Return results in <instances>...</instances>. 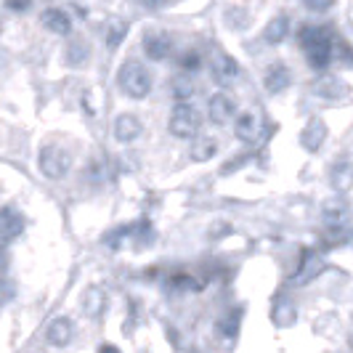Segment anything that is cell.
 <instances>
[{
	"label": "cell",
	"instance_id": "obj_28",
	"mask_svg": "<svg viewBox=\"0 0 353 353\" xmlns=\"http://www.w3.org/2000/svg\"><path fill=\"white\" fill-rule=\"evenodd\" d=\"M14 282L11 279H6V276H0V303H6V301H11L14 298Z\"/></svg>",
	"mask_w": 353,
	"mask_h": 353
},
{
	"label": "cell",
	"instance_id": "obj_29",
	"mask_svg": "<svg viewBox=\"0 0 353 353\" xmlns=\"http://www.w3.org/2000/svg\"><path fill=\"white\" fill-rule=\"evenodd\" d=\"M6 8L8 11H17V14H24L32 8V0H6Z\"/></svg>",
	"mask_w": 353,
	"mask_h": 353
},
{
	"label": "cell",
	"instance_id": "obj_6",
	"mask_svg": "<svg viewBox=\"0 0 353 353\" xmlns=\"http://www.w3.org/2000/svg\"><path fill=\"white\" fill-rule=\"evenodd\" d=\"M210 72H212V80H215L218 85H231V83L239 77V64L231 59L229 53L215 51L210 59Z\"/></svg>",
	"mask_w": 353,
	"mask_h": 353
},
{
	"label": "cell",
	"instance_id": "obj_16",
	"mask_svg": "<svg viewBox=\"0 0 353 353\" xmlns=\"http://www.w3.org/2000/svg\"><path fill=\"white\" fill-rule=\"evenodd\" d=\"M83 311H85L90 319L104 316V311H106V292L101 290V287H88V290L83 292Z\"/></svg>",
	"mask_w": 353,
	"mask_h": 353
},
{
	"label": "cell",
	"instance_id": "obj_18",
	"mask_svg": "<svg viewBox=\"0 0 353 353\" xmlns=\"http://www.w3.org/2000/svg\"><path fill=\"white\" fill-rule=\"evenodd\" d=\"M330 181H332V186H335L340 194L351 192V186H353V165L351 162H345V159L335 162V165H332V173H330Z\"/></svg>",
	"mask_w": 353,
	"mask_h": 353
},
{
	"label": "cell",
	"instance_id": "obj_11",
	"mask_svg": "<svg viewBox=\"0 0 353 353\" xmlns=\"http://www.w3.org/2000/svg\"><path fill=\"white\" fill-rule=\"evenodd\" d=\"M141 46L152 61H162L168 53L173 51V40L165 35V32H146Z\"/></svg>",
	"mask_w": 353,
	"mask_h": 353
},
{
	"label": "cell",
	"instance_id": "obj_2",
	"mask_svg": "<svg viewBox=\"0 0 353 353\" xmlns=\"http://www.w3.org/2000/svg\"><path fill=\"white\" fill-rule=\"evenodd\" d=\"M117 85L128 99H146L152 90V72L141 61L130 59L117 70Z\"/></svg>",
	"mask_w": 353,
	"mask_h": 353
},
{
	"label": "cell",
	"instance_id": "obj_9",
	"mask_svg": "<svg viewBox=\"0 0 353 353\" xmlns=\"http://www.w3.org/2000/svg\"><path fill=\"white\" fill-rule=\"evenodd\" d=\"M72 335H74V324H72V319H67V316H56L51 324L46 327V340L51 343L53 348L70 345Z\"/></svg>",
	"mask_w": 353,
	"mask_h": 353
},
{
	"label": "cell",
	"instance_id": "obj_22",
	"mask_svg": "<svg viewBox=\"0 0 353 353\" xmlns=\"http://www.w3.org/2000/svg\"><path fill=\"white\" fill-rule=\"evenodd\" d=\"M215 152H218V146H215V139H210V136L194 139V141H192V149H189V154H192L194 162H208Z\"/></svg>",
	"mask_w": 353,
	"mask_h": 353
},
{
	"label": "cell",
	"instance_id": "obj_32",
	"mask_svg": "<svg viewBox=\"0 0 353 353\" xmlns=\"http://www.w3.org/2000/svg\"><path fill=\"white\" fill-rule=\"evenodd\" d=\"M308 3H311V8H327L332 0H308Z\"/></svg>",
	"mask_w": 353,
	"mask_h": 353
},
{
	"label": "cell",
	"instance_id": "obj_31",
	"mask_svg": "<svg viewBox=\"0 0 353 353\" xmlns=\"http://www.w3.org/2000/svg\"><path fill=\"white\" fill-rule=\"evenodd\" d=\"M99 353H120V348L112 343H104V345H99Z\"/></svg>",
	"mask_w": 353,
	"mask_h": 353
},
{
	"label": "cell",
	"instance_id": "obj_12",
	"mask_svg": "<svg viewBox=\"0 0 353 353\" xmlns=\"http://www.w3.org/2000/svg\"><path fill=\"white\" fill-rule=\"evenodd\" d=\"M141 130H143V125L141 120L136 117V114H120L117 120H114V139L120 143H130V141H136L139 136H141Z\"/></svg>",
	"mask_w": 353,
	"mask_h": 353
},
{
	"label": "cell",
	"instance_id": "obj_24",
	"mask_svg": "<svg viewBox=\"0 0 353 353\" xmlns=\"http://www.w3.org/2000/svg\"><path fill=\"white\" fill-rule=\"evenodd\" d=\"M125 32H128V24L120 21V19H112V21H109V27H106V46L114 51V48L123 43Z\"/></svg>",
	"mask_w": 353,
	"mask_h": 353
},
{
	"label": "cell",
	"instance_id": "obj_26",
	"mask_svg": "<svg viewBox=\"0 0 353 353\" xmlns=\"http://www.w3.org/2000/svg\"><path fill=\"white\" fill-rule=\"evenodd\" d=\"M88 59V46L85 43H72L70 51H67V64H72V67H77V64H83Z\"/></svg>",
	"mask_w": 353,
	"mask_h": 353
},
{
	"label": "cell",
	"instance_id": "obj_19",
	"mask_svg": "<svg viewBox=\"0 0 353 353\" xmlns=\"http://www.w3.org/2000/svg\"><path fill=\"white\" fill-rule=\"evenodd\" d=\"M287 35H290V19L284 17V14H279V17L271 19V21L265 24V30H263L265 43H271V46L282 43V40H284Z\"/></svg>",
	"mask_w": 353,
	"mask_h": 353
},
{
	"label": "cell",
	"instance_id": "obj_15",
	"mask_svg": "<svg viewBox=\"0 0 353 353\" xmlns=\"http://www.w3.org/2000/svg\"><path fill=\"white\" fill-rule=\"evenodd\" d=\"M290 83H292V74L284 64H274V67L265 70L263 85L268 93H282V90L290 88Z\"/></svg>",
	"mask_w": 353,
	"mask_h": 353
},
{
	"label": "cell",
	"instance_id": "obj_17",
	"mask_svg": "<svg viewBox=\"0 0 353 353\" xmlns=\"http://www.w3.org/2000/svg\"><path fill=\"white\" fill-rule=\"evenodd\" d=\"M170 93H173V99H176L178 104H189V99H194L196 83L189 77V72L176 74V77L170 80Z\"/></svg>",
	"mask_w": 353,
	"mask_h": 353
},
{
	"label": "cell",
	"instance_id": "obj_8",
	"mask_svg": "<svg viewBox=\"0 0 353 353\" xmlns=\"http://www.w3.org/2000/svg\"><path fill=\"white\" fill-rule=\"evenodd\" d=\"M321 221L327 223V229H343L345 221H348V205H345V199H340V196L324 199V205H321Z\"/></svg>",
	"mask_w": 353,
	"mask_h": 353
},
{
	"label": "cell",
	"instance_id": "obj_4",
	"mask_svg": "<svg viewBox=\"0 0 353 353\" xmlns=\"http://www.w3.org/2000/svg\"><path fill=\"white\" fill-rule=\"evenodd\" d=\"M168 128L176 139H194L202 128V114L194 104H176L170 112Z\"/></svg>",
	"mask_w": 353,
	"mask_h": 353
},
{
	"label": "cell",
	"instance_id": "obj_27",
	"mask_svg": "<svg viewBox=\"0 0 353 353\" xmlns=\"http://www.w3.org/2000/svg\"><path fill=\"white\" fill-rule=\"evenodd\" d=\"M332 56H337L340 64L345 67H353V48L345 43V40H335V48H332Z\"/></svg>",
	"mask_w": 353,
	"mask_h": 353
},
{
	"label": "cell",
	"instance_id": "obj_14",
	"mask_svg": "<svg viewBox=\"0 0 353 353\" xmlns=\"http://www.w3.org/2000/svg\"><path fill=\"white\" fill-rule=\"evenodd\" d=\"M234 136L239 141H255L261 136V117L252 114V112H242L236 120H234Z\"/></svg>",
	"mask_w": 353,
	"mask_h": 353
},
{
	"label": "cell",
	"instance_id": "obj_23",
	"mask_svg": "<svg viewBox=\"0 0 353 353\" xmlns=\"http://www.w3.org/2000/svg\"><path fill=\"white\" fill-rule=\"evenodd\" d=\"M316 93L321 99H345L348 96V85H343L337 77H324L316 83Z\"/></svg>",
	"mask_w": 353,
	"mask_h": 353
},
{
	"label": "cell",
	"instance_id": "obj_21",
	"mask_svg": "<svg viewBox=\"0 0 353 353\" xmlns=\"http://www.w3.org/2000/svg\"><path fill=\"white\" fill-rule=\"evenodd\" d=\"M319 271H321V263H319V258L311 252V250H303V255H301V271L295 274V282L298 284H305V282H311L314 276H316Z\"/></svg>",
	"mask_w": 353,
	"mask_h": 353
},
{
	"label": "cell",
	"instance_id": "obj_3",
	"mask_svg": "<svg viewBox=\"0 0 353 353\" xmlns=\"http://www.w3.org/2000/svg\"><path fill=\"white\" fill-rule=\"evenodd\" d=\"M37 168L40 173L51 181H59L70 173L72 168V154L61 146V143H46L37 154Z\"/></svg>",
	"mask_w": 353,
	"mask_h": 353
},
{
	"label": "cell",
	"instance_id": "obj_1",
	"mask_svg": "<svg viewBox=\"0 0 353 353\" xmlns=\"http://www.w3.org/2000/svg\"><path fill=\"white\" fill-rule=\"evenodd\" d=\"M301 40V48L305 51V59L314 70H327L332 64V48H335V37L327 27H314V24H305L298 32Z\"/></svg>",
	"mask_w": 353,
	"mask_h": 353
},
{
	"label": "cell",
	"instance_id": "obj_5",
	"mask_svg": "<svg viewBox=\"0 0 353 353\" xmlns=\"http://www.w3.org/2000/svg\"><path fill=\"white\" fill-rule=\"evenodd\" d=\"M24 215L17 210V208H11V205H3L0 208V245H11L14 239L21 236V231H24Z\"/></svg>",
	"mask_w": 353,
	"mask_h": 353
},
{
	"label": "cell",
	"instance_id": "obj_7",
	"mask_svg": "<svg viewBox=\"0 0 353 353\" xmlns=\"http://www.w3.org/2000/svg\"><path fill=\"white\" fill-rule=\"evenodd\" d=\"M327 125H324V120H319V117H311L308 123H305V128L301 130V143L305 152H319L321 146H324V141H327Z\"/></svg>",
	"mask_w": 353,
	"mask_h": 353
},
{
	"label": "cell",
	"instance_id": "obj_25",
	"mask_svg": "<svg viewBox=\"0 0 353 353\" xmlns=\"http://www.w3.org/2000/svg\"><path fill=\"white\" fill-rule=\"evenodd\" d=\"M178 67L183 72H196L199 67H202V56H199V51H183L181 56H178Z\"/></svg>",
	"mask_w": 353,
	"mask_h": 353
},
{
	"label": "cell",
	"instance_id": "obj_20",
	"mask_svg": "<svg viewBox=\"0 0 353 353\" xmlns=\"http://www.w3.org/2000/svg\"><path fill=\"white\" fill-rule=\"evenodd\" d=\"M239 327H242V308H229L223 316L218 319L215 330L223 337H236L239 335Z\"/></svg>",
	"mask_w": 353,
	"mask_h": 353
},
{
	"label": "cell",
	"instance_id": "obj_10",
	"mask_svg": "<svg viewBox=\"0 0 353 353\" xmlns=\"http://www.w3.org/2000/svg\"><path fill=\"white\" fill-rule=\"evenodd\" d=\"M208 114H210V120L215 125H226L236 114V104H234V99H229L226 93H215V96H210V101H208Z\"/></svg>",
	"mask_w": 353,
	"mask_h": 353
},
{
	"label": "cell",
	"instance_id": "obj_30",
	"mask_svg": "<svg viewBox=\"0 0 353 353\" xmlns=\"http://www.w3.org/2000/svg\"><path fill=\"white\" fill-rule=\"evenodd\" d=\"M11 265V255H8V250H6V245H0V276L6 274V268Z\"/></svg>",
	"mask_w": 353,
	"mask_h": 353
},
{
	"label": "cell",
	"instance_id": "obj_33",
	"mask_svg": "<svg viewBox=\"0 0 353 353\" xmlns=\"http://www.w3.org/2000/svg\"><path fill=\"white\" fill-rule=\"evenodd\" d=\"M141 3H143V6H149V8H159L165 0H141Z\"/></svg>",
	"mask_w": 353,
	"mask_h": 353
},
{
	"label": "cell",
	"instance_id": "obj_13",
	"mask_svg": "<svg viewBox=\"0 0 353 353\" xmlns=\"http://www.w3.org/2000/svg\"><path fill=\"white\" fill-rule=\"evenodd\" d=\"M40 21H43V27L53 32V35H70L72 32V19L67 11H61V8H46L43 14H40Z\"/></svg>",
	"mask_w": 353,
	"mask_h": 353
}]
</instances>
